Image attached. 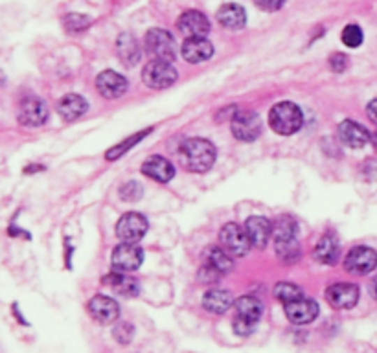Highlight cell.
<instances>
[{"mask_svg":"<svg viewBox=\"0 0 377 353\" xmlns=\"http://www.w3.org/2000/svg\"><path fill=\"white\" fill-rule=\"evenodd\" d=\"M103 283L109 285V287H111L112 291H116V293L124 294V296H136V294H138V289H140L135 278L126 276V273H118V271L107 274V276L103 278Z\"/></svg>","mask_w":377,"mask_h":353,"instance_id":"484cf974","label":"cell"},{"mask_svg":"<svg viewBox=\"0 0 377 353\" xmlns=\"http://www.w3.org/2000/svg\"><path fill=\"white\" fill-rule=\"evenodd\" d=\"M298 225L291 216H280L272 223V236L278 241H293L297 239Z\"/></svg>","mask_w":377,"mask_h":353,"instance_id":"4316f807","label":"cell"},{"mask_svg":"<svg viewBox=\"0 0 377 353\" xmlns=\"http://www.w3.org/2000/svg\"><path fill=\"white\" fill-rule=\"evenodd\" d=\"M217 20L226 30H242L246 24V13L243 6L239 4H225L217 11Z\"/></svg>","mask_w":377,"mask_h":353,"instance_id":"7402d4cb","label":"cell"},{"mask_svg":"<svg viewBox=\"0 0 377 353\" xmlns=\"http://www.w3.org/2000/svg\"><path fill=\"white\" fill-rule=\"evenodd\" d=\"M142 173L151 176L156 182H170L175 175V167L168 158L161 157V155H153L147 158L142 166Z\"/></svg>","mask_w":377,"mask_h":353,"instance_id":"44dd1931","label":"cell"},{"mask_svg":"<svg viewBox=\"0 0 377 353\" xmlns=\"http://www.w3.org/2000/svg\"><path fill=\"white\" fill-rule=\"evenodd\" d=\"M181 54L188 63L197 65V63H205V61H208L214 56V46H212V43L207 37L186 39L181 48Z\"/></svg>","mask_w":377,"mask_h":353,"instance_id":"d6986e66","label":"cell"},{"mask_svg":"<svg viewBox=\"0 0 377 353\" xmlns=\"http://www.w3.org/2000/svg\"><path fill=\"white\" fill-rule=\"evenodd\" d=\"M149 133H151V129H147V131H140L138 135H135V137H129L127 140L121 142V144H118V146H114L112 149H109V151H107V155H105V158H107V160H114V158L121 157L124 153L129 151V149H131L133 146H136V144H138V142H140L142 138L146 137V135H149Z\"/></svg>","mask_w":377,"mask_h":353,"instance_id":"4dcf8cb0","label":"cell"},{"mask_svg":"<svg viewBox=\"0 0 377 353\" xmlns=\"http://www.w3.org/2000/svg\"><path fill=\"white\" fill-rule=\"evenodd\" d=\"M341 256V247H339L337 237L333 234H326L320 237V241L315 247V260L324 265H335Z\"/></svg>","mask_w":377,"mask_h":353,"instance_id":"603a6c76","label":"cell"},{"mask_svg":"<svg viewBox=\"0 0 377 353\" xmlns=\"http://www.w3.org/2000/svg\"><path fill=\"white\" fill-rule=\"evenodd\" d=\"M96 89L107 100H116V98L126 94L127 80L120 74H116V72L105 70L96 77Z\"/></svg>","mask_w":377,"mask_h":353,"instance_id":"e0dca14e","label":"cell"},{"mask_svg":"<svg viewBox=\"0 0 377 353\" xmlns=\"http://www.w3.org/2000/svg\"><path fill=\"white\" fill-rule=\"evenodd\" d=\"M179 162L186 172L205 173L216 162V147L205 138H190L182 142L179 149Z\"/></svg>","mask_w":377,"mask_h":353,"instance_id":"6da1fadb","label":"cell"},{"mask_svg":"<svg viewBox=\"0 0 377 353\" xmlns=\"http://www.w3.org/2000/svg\"><path fill=\"white\" fill-rule=\"evenodd\" d=\"M342 43L348 46V48H357V46L362 45V39H364V36H362V30L359 28L357 24H348L344 30H342V36H341Z\"/></svg>","mask_w":377,"mask_h":353,"instance_id":"1f68e13d","label":"cell"},{"mask_svg":"<svg viewBox=\"0 0 377 353\" xmlns=\"http://www.w3.org/2000/svg\"><path fill=\"white\" fill-rule=\"evenodd\" d=\"M144 43H146V50L149 52L151 56L155 59L161 61H171L177 57V46L175 39L171 36L168 30H162V28H153L146 33L144 37Z\"/></svg>","mask_w":377,"mask_h":353,"instance_id":"5b68a950","label":"cell"},{"mask_svg":"<svg viewBox=\"0 0 377 353\" xmlns=\"http://www.w3.org/2000/svg\"><path fill=\"white\" fill-rule=\"evenodd\" d=\"M120 195L124 201H136V199H140L142 195V186L135 181L127 182L126 186H121Z\"/></svg>","mask_w":377,"mask_h":353,"instance_id":"836d02e7","label":"cell"},{"mask_svg":"<svg viewBox=\"0 0 377 353\" xmlns=\"http://www.w3.org/2000/svg\"><path fill=\"white\" fill-rule=\"evenodd\" d=\"M245 232L251 239L252 247L263 248L272 236V223L262 216H252L246 219Z\"/></svg>","mask_w":377,"mask_h":353,"instance_id":"ac0fdd59","label":"cell"},{"mask_svg":"<svg viewBox=\"0 0 377 353\" xmlns=\"http://www.w3.org/2000/svg\"><path fill=\"white\" fill-rule=\"evenodd\" d=\"M205 271L208 274L207 282H217V278L232 271V256L223 247H210L205 253Z\"/></svg>","mask_w":377,"mask_h":353,"instance_id":"7c38bea8","label":"cell"},{"mask_svg":"<svg viewBox=\"0 0 377 353\" xmlns=\"http://www.w3.org/2000/svg\"><path fill=\"white\" fill-rule=\"evenodd\" d=\"M87 309H89L91 317L98 324H114L120 318V306H118V302H114L109 296H103V294H96L89 302Z\"/></svg>","mask_w":377,"mask_h":353,"instance_id":"9a60e30c","label":"cell"},{"mask_svg":"<svg viewBox=\"0 0 377 353\" xmlns=\"http://www.w3.org/2000/svg\"><path fill=\"white\" fill-rule=\"evenodd\" d=\"M177 28L186 39L207 37L210 33V20L201 11L190 10L186 13H182L181 19L177 20Z\"/></svg>","mask_w":377,"mask_h":353,"instance_id":"8fae6325","label":"cell"},{"mask_svg":"<svg viewBox=\"0 0 377 353\" xmlns=\"http://www.w3.org/2000/svg\"><path fill=\"white\" fill-rule=\"evenodd\" d=\"M274 296L280 300V302L286 306V303L293 302V300H297V298L304 296V293H302V289L298 287V285H295V283H289V282H282L278 283L276 287H274Z\"/></svg>","mask_w":377,"mask_h":353,"instance_id":"f546056e","label":"cell"},{"mask_svg":"<svg viewBox=\"0 0 377 353\" xmlns=\"http://www.w3.org/2000/svg\"><path fill=\"white\" fill-rule=\"evenodd\" d=\"M116 45H118V54H120V57L127 66H133L138 63V59H140V48H138L136 39L131 33H121Z\"/></svg>","mask_w":377,"mask_h":353,"instance_id":"83f0119b","label":"cell"},{"mask_svg":"<svg viewBox=\"0 0 377 353\" xmlns=\"http://www.w3.org/2000/svg\"><path fill=\"white\" fill-rule=\"evenodd\" d=\"M302 121H304V117H302L300 107L295 105L293 101L276 103L269 111V126L272 131L283 135V137L295 135L302 127Z\"/></svg>","mask_w":377,"mask_h":353,"instance_id":"7a4b0ae2","label":"cell"},{"mask_svg":"<svg viewBox=\"0 0 377 353\" xmlns=\"http://www.w3.org/2000/svg\"><path fill=\"white\" fill-rule=\"evenodd\" d=\"M48 120V107L39 98H28L19 107V121L26 127H39Z\"/></svg>","mask_w":377,"mask_h":353,"instance_id":"2e32d148","label":"cell"},{"mask_svg":"<svg viewBox=\"0 0 377 353\" xmlns=\"http://www.w3.org/2000/svg\"><path fill=\"white\" fill-rule=\"evenodd\" d=\"M326 300L335 309H352L359 302V287L355 283H333L327 287Z\"/></svg>","mask_w":377,"mask_h":353,"instance_id":"5bb4252c","label":"cell"},{"mask_svg":"<svg viewBox=\"0 0 377 353\" xmlns=\"http://www.w3.org/2000/svg\"><path fill=\"white\" fill-rule=\"evenodd\" d=\"M144 262V250L136 243H121L112 253V267L118 273H133Z\"/></svg>","mask_w":377,"mask_h":353,"instance_id":"9c48e42d","label":"cell"},{"mask_svg":"<svg viewBox=\"0 0 377 353\" xmlns=\"http://www.w3.org/2000/svg\"><path fill=\"white\" fill-rule=\"evenodd\" d=\"M232 135L242 142H254L262 135V118L256 112H236L232 117Z\"/></svg>","mask_w":377,"mask_h":353,"instance_id":"ba28073f","label":"cell"},{"mask_svg":"<svg viewBox=\"0 0 377 353\" xmlns=\"http://www.w3.org/2000/svg\"><path fill=\"white\" fill-rule=\"evenodd\" d=\"M330 65H332V70L341 74V72L346 70V65H348L346 56H344V54H333L332 59H330Z\"/></svg>","mask_w":377,"mask_h":353,"instance_id":"d590c367","label":"cell"},{"mask_svg":"<svg viewBox=\"0 0 377 353\" xmlns=\"http://www.w3.org/2000/svg\"><path fill=\"white\" fill-rule=\"evenodd\" d=\"M283 308H286V315L289 318V322L297 324V326L311 324L318 315V303L306 296L297 298V300L286 303Z\"/></svg>","mask_w":377,"mask_h":353,"instance_id":"4fadbf2b","label":"cell"},{"mask_svg":"<svg viewBox=\"0 0 377 353\" xmlns=\"http://www.w3.org/2000/svg\"><path fill=\"white\" fill-rule=\"evenodd\" d=\"M112 335H114V338L118 340V343L127 344L133 338V335H135V328H133L129 322H120L114 328Z\"/></svg>","mask_w":377,"mask_h":353,"instance_id":"d6a6232c","label":"cell"},{"mask_svg":"<svg viewBox=\"0 0 377 353\" xmlns=\"http://www.w3.org/2000/svg\"><path fill=\"white\" fill-rule=\"evenodd\" d=\"M232 303H234L232 294L228 291H223V289H212L202 298V308L207 309L208 313L214 315L226 313Z\"/></svg>","mask_w":377,"mask_h":353,"instance_id":"d4e9b609","label":"cell"},{"mask_svg":"<svg viewBox=\"0 0 377 353\" xmlns=\"http://www.w3.org/2000/svg\"><path fill=\"white\" fill-rule=\"evenodd\" d=\"M179 74H177V68L168 61L153 59L149 61L144 70H142V80L146 83L149 89H155V91H162V89H168L177 81Z\"/></svg>","mask_w":377,"mask_h":353,"instance_id":"277c9868","label":"cell"},{"mask_svg":"<svg viewBox=\"0 0 377 353\" xmlns=\"http://www.w3.org/2000/svg\"><path fill=\"white\" fill-rule=\"evenodd\" d=\"M367 112H368V117H370V120H372L374 123H377V100H374L368 103Z\"/></svg>","mask_w":377,"mask_h":353,"instance_id":"8d00e7d4","label":"cell"},{"mask_svg":"<svg viewBox=\"0 0 377 353\" xmlns=\"http://www.w3.org/2000/svg\"><path fill=\"white\" fill-rule=\"evenodd\" d=\"M276 254L283 263H287V265H289V263H295L298 262V257H300V245H298L297 239H293V241H278Z\"/></svg>","mask_w":377,"mask_h":353,"instance_id":"f1b7e54d","label":"cell"},{"mask_svg":"<svg viewBox=\"0 0 377 353\" xmlns=\"http://www.w3.org/2000/svg\"><path fill=\"white\" fill-rule=\"evenodd\" d=\"M147 219L138 212H127L120 217L116 225V236L120 237L124 243H138L142 237L146 236Z\"/></svg>","mask_w":377,"mask_h":353,"instance_id":"52a82bcc","label":"cell"},{"mask_svg":"<svg viewBox=\"0 0 377 353\" xmlns=\"http://www.w3.org/2000/svg\"><path fill=\"white\" fill-rule=\"evenodd\" d=\"M219 241H221V247L232 257L246 256L252 245L249 236H246L245 228H242L236 223H226L225 227L221 228V232H219Z\"/></svg>","mask_w":377,"mask_h":353,"instance_id":"8992f818","label":"cell"},{"mask_svg":"<svg viewBox=\"0 0 377 353\" xmlns=\"http://www.w3.org/2000/svg\"><path fill=\"white\" fill-rule=\"evenodd\" d=\"M89 109V103L83 96L80 94H66L65 98H61L59 103H57V111L66 121L77 120L80 117H83Z\"/></svg>","mask_w":377,"mask_h":353,"instance_id":"cb8c5ba5","label":"cell"},{"mask_svg":"<svg viewBox=\"0 0 377 353\" xmlns=\"http://www.w3.org/2000/svg\"><path fill=\"white\" fill-rule=\"evenodd\" d=\"M254 4L263 11H278L286 4V0H254Z\"/></svg>","mask_w":377,"mask_h":353,"instance_id":"e575fe53","label":"cell"},{"mask_svg":"<svg viewBox=\"0 0 377 353\" xmlns=\"http://www.w3.org/2000/svg\"><path fill=\"white\" fill-rule=\"evenodd\" d=\"M372 294H374V298L377 300V278L372 282Z\"/></svg>","mask_w":377,"mask_h":353,"instance_id":"74e56055","label":"cell"},{"mask_svg":"<svg viewBox=\"0 0 377 353\" xmlns=\"http://www.w3.org/2000/svg\"><path fill=\"white\" fill-rule=\"evenodd\" d=\"M236 317H234V331L239 337H246L256 329L258 320L262 318L263 306L262 302L254 296H242L237 298L236 303Z\"/></svg>","mask_w":377,"mask_h":353,"instance_id":"3957f363","label":"cell"},{"mask_svg":"<svg viewBox=\"0 0 377 353\" xmlns=\"http://www.w3.org/2000/svg\"><path fill=\"white\" fill-rule=\"evenodd\" d=\"M374 144V147H376V151H377V131L372 135V140H370Z\"/></svg>","mask_w":377,"mask_h":353,"instance_id":"f35d334b","label":"cell"},{"mask_svg":"<svg viewBox=\"0 0 377 353\" xmlns=\"http://www.w3.org/2000/svg\"><path fill=\"white\" fill-rule=\"evenodd\" d=\"M377 267V253L370 247H355L348 253L346 260H344V269L350 274H362L372 273Z\"/></svg>","mask_w":377,"mask_h":353,"instance_id":"30bf717a","label":"cell"},{"mask_svg":"<svg viewBox=\"0 0 377 353\" xmlns=\"http://www.w3.org/2000/svg\"><path fill=\"white\" fill-rule=\"evenodd\" d=\"M339 137H341V140L344 142L346 146L355 147V149L367 146L368 142L372 140L370 133H368L361 123L352 120H344L341 126H339Z\"/></svg>","mask_w":377,"mask_h":353,"instance_id":"ffe728a7","label":"cell"}]
</instances>
